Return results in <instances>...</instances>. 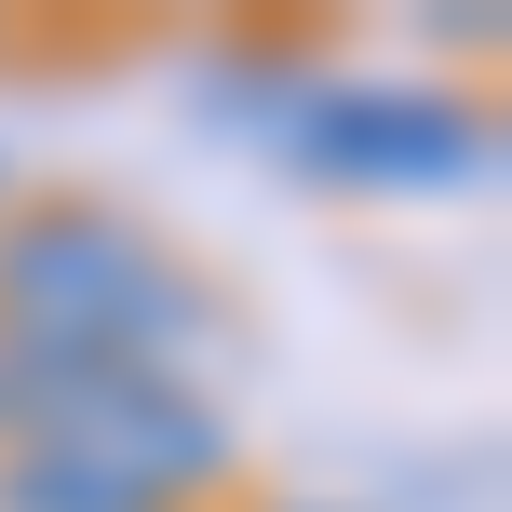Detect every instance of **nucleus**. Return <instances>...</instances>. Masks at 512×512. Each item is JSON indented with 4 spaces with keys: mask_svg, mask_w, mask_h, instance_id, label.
I'll use <instances>...</instances> for the list:
<instances>
[{
    "mask_svg": "<svg viewBox=\"0 0 512 512\" xmlns=\"http://www.w3.org/2000/svg\"><path fill=\"white\" fill-rule=\"evenodd\" d=\"M230 337L216 283L122 203H27L0 230V364L14 378H189Z\"/></svg>",
    "mask_w": 512,
    "mask_h": 512,
    "instance_id": "1",
    "label": "nucleus"
},
{
    "mask_svg": "<svg viewBox=\"0 0 512 512\" xmlns=\"http://www.w3.org/2000/svg\"><path fill=\"white\" fill-rule=\"evenodd\" d=\"M243 486L203 378H14L0 364V512H216Z\"/></svg>",
    "mask_w": 512,
    "mask_h": 512,
    "instance_id": "2",
    "label": "nucleus"
},
{
    "mask_svg": "<svg viewBox=\"0 0 512 512\" xmlns=\"http://www.w3.org/2000/svg\"><path fill=\"white\" fill-rule=\"evenodd\" d=\"M256 135L324 189H486L499 162L486 95H432V81H283Z\"/></svg>",
    "mask_w": 512,
    "mask_h": 512,
    "instance_id": "3",
    "label": "nucleus"
}]
</instances>
